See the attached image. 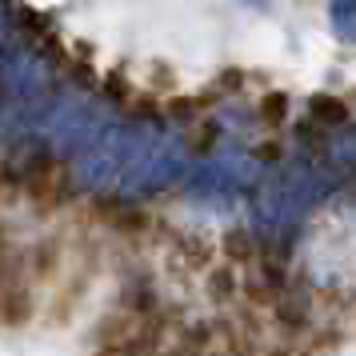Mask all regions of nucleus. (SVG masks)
I'll return each instance as SVG.
<instances>
[{"instance_id":"obj_1","label":"nucleus","mask_w":356,"mask_h":356,"mask_svg":"<svg viewBox=\"0 0 356 356\" xmlns=\"http://www.w3.org/2000/svg\"><path fill=\"white\" fill-rule=\"evenodd\" d=\"M337 184V172L324 161H308V156H292L276 172L264 177V184L252 196V225L260 232H284V228L300 225L305 212L324 200Z\"/></svg>"},{"instance_id":"obj_2","label":"nucleus","mask_w":356,"mask_h":356,"mask_svg":"<svg viewBox=\"0 0 356 356\" xmlns=\"http://www.w3.org/2000/svg\"><path fill=\"white\" fill-rule=\"evenodd\" d=\"M152 136H156V124L145 120V116L113 120V124L72 161V184H76L81 193H108V188L116 193L120 180L129 177V168L136 164V156L145 152V145Z\"/></svg>"},{"instance_id":"obj_3","label":"nucleus","mask_w":356,"mask_h":356,"mask_svg":"<svg viewBox=\"0 0 356 356\" xmlns=\"http://www.w3.org/2000/svg\"><path fill=\"white\" fill-rule=\"evenodd\" d=\"M113 120H116L113 104L104 97H92V92H52L44 113H40L36 140L49 148L52 156H72L76 161Z\"/></svg>"},{"instance_id":"obj_4","label":"nucleus","mask_w":356,"mask_h":356,"mask_svg":"<svg viewBox=\"0 0 356 356\" xmlns=\"http://www.w3.org/2000/svg\"><path fill=\"white\" fill-rule=\"evenodd\" d=\"M188 193L196 200H228V196H257L264 184V168L252 152H244L241 145H220L209 161H196L188 168Z\"/></svg>"},{"instance_id":"obj_5","label":"nucleus","mask_w":356,"mask_h":356,"mask_svg":"<svg viewBox=\"0 0 356 356\" xmlns=\"http://www.w3.org/2000/svg\"><path fill=\"white\" fill-rule=\"evenodd\" d=\"M188 177V145L177 129H156V136L145 145V152L136 156L129 168V177L120 180L116 193L124 200H148V196L172 188L177 180Z\"/></svg>"},{"instance_id":"obj_6","label":"nucleus","mask_w":356,"mask_h":356,"mask_svg":"<svg viewBox=\"0 0 356 356\" xmlns=\"http://www.w3.org/2000/svg\"><path fill=\"white\" fill-rule=\"evenodd\" d=\"M324 164L332 172L356 168V124H340L328 140H324Z\"/></svg>"},{"instance_id":"obj_7","label":"nucleus","mask_w":356,"mask_h":356,"mask_svg":"<svg viewBox=\"0 0 356 356\" xmlns=\"http://www.w3.org/2000/svg\"><path fill=\"white\" fill-rule=\"evenodd\" d=\"M308 116L316 120V124H328V129H340V124H348V104L340 97H328V92H316V97L308 100Z\"/></svg>"},{"instance_id":"obj_8","label":"nucleus","mask_w":356,"mask_h":356,"mask_svg":"<svg viewBox=\"0 0 356 356\" xmlns=\"http://www.w3.org/2000/svg\"><path fill=\"white\" fill-rule=\"evenodd\" d=\"M328 20H332L337 40L356 44V0H328Z\"/></svg>"},{"instance_id":"obj_9","label":"nucleus","mask_w":356,"mask_h":356,"mask_svg":"<svg viewBox=\"0 0 356 356\" xmlns=\"http://www.w3.org/2000/svg\"><path fill=\"white\" fill-rule=\"evenodd\" d=\"M284 113H289V97H268L264 100V116H268V120H280Z\"/></svg>"},{"instance_id":"obj_10","label":"nucleus","mask_w":356,"mask_h":356,"mask_svg":"<svg viewBox=\"0 0 356 356\" xmlns=\"http://www.w3.org/2000/svg\"><path fill=\"white\" fill-rule=\"evenodd\" d=\"M244 4H257V8H268V0H244Z\"/></svg>"}]
</instances>
